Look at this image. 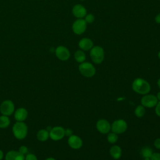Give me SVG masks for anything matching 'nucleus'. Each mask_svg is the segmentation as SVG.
Listing matches in <instances>:
<instances>
[{
  "label": "nucleus",
  "instance_id": "nucleus-1",
  "mask_svg": "<svg viewBox=\"0 0 160 160\" xmlns=\"http://www.w3.org/2000/svg\"><path fill=\"white\" fill-rule=\"evenodd\" d=\"M132 89L139 94H147L151 90V86L149 82L142 79L136 78L134 80L132 84Z\"/></svg>",
  "mask_w": 160,
  "mask_h": 160
},
{
  "label": "nucleus",
  "instance_id": "nucleus-2",
  "mask_svg": "<svg viewBox=\"0 0 160 160\" xmlns=\"http://www.w3.org/2000/svg\"><path fill=\"white\" fill-rule=\"evenodd\" d=\"M12 130L14 137L19 140L24 139L28 134V126L23 122L17 121L15 122Z\"/></svg>",
  "mask_w": 160,
  "mask_h": 160
},
{
  "label": "nucleus",
  "instance_id": "nucleus-3",
  "mask_svg": "<svg viewBox=\"0 0 160 160\" xmlns=\"http://www.w3.org/2000/svg\"><path fill=\"white\" fill-rule=\"evenodd\" d=\"M90 56L92 61L96 64H100L104 60V52L100 46H93L90 49Z\"/></svg>",
  "mask_w": 160,
  "mask_h": 160
},
{
  "label": "nucleus",
  "instance_id": "nucleus-4",
  "mask_svg": "<svg viewBox=\"0 0 160 160\" xmlns=\"http://www.w3.org/2000/svg\"><path fill=\"white\" fill-rule=\"evenodd\" d=\"M79 70L81 74L86 78L92 77L96 73L94 66L89 62H81L79 66Z\"/></svg>",
  "mask_w": 160,
  "mask_h": 160
},
{
  "label": "nucleus",
  "instance_id": "nucleus-5",
  "mask_svg": "<svg viewBox=\"0 0 160 160\" xmlns=\"http://www.w3.org/2000/svg\"><path fill=\"white\" fill-rule=\"evenodd\" d=\"M0 112L2 115L9 116L14 112V104L11 100H5L0 106Z\"/></svg>",
  "mask_w": 160,
  "mask_h": 160
},
{
  "label": "nucleus",
  "instance_id": "nucleus-6",
  "mask_svg": "<svg viewBox=\"0 0 160 160\" xmlns=\"http://www.w3.org/2000/svg\"><path fill=\"white\" fill-rule=\"evenodd\" d=\"M127 128V123L123 119H118L114 121L111 126L112 131L117 134L124 132L126 131Z\"/></svg>",
  "mask_w": 160,
  "mask_h": 160
},
{
  "label": "nucleus",
  "instance_id": "nucleus-7",
  "mask_svg": "<svg viewBox=\"0 0 160 160\" xmlns=\"http://www.w3.org/2000/svg\"><path fill=\"white\" fill-rule=\"evenodd\" d=\"M49 132V138L54 141H59L65 136V129L61 126L53 127Z\"/></svg>",
  "mask_w": 160,
  "mask_h": 160
},
{
  "label": "nucleus",
  "instance_id": "nucleus-8",
  "mask_svg": "<svg viewBox=\"0 0 160 160\" xmlns=\"http://www.w3.org/2000/svg\"><path fill=\"white\" fill-rule=\"evenodd\" d=\"M86 22L84 19H78L76 20L72 24V31L76 34H81L84 33L86 29Z\"/></svg>",
  "mask_w": 160,
  "mask_h": 160
},
{
  "label": "nucleus",
  "instance_id": "nucleus-9",
  "mask_svg": "<svg viewBox=\"0 0 160 160\" xmlns=\"http://www.w3.org/2000/svg\"><path fill=\"white\" fill-rule=\"evenodd\" d=\"M142 106L146 108H152L156 106L158 103V98L154 95L145 94L141 100Z\"/></svg>",
  "mask_w": 160,
  "mask_h": 160
},
{
  "label": "nucleus",
  "instance_id": "nucleus-10",
  "mask_svg": "<svg viewBox=\"0 0 160 160\" xmlns=\"http://www.w3.org/2000/svg\"><path fill=\"white\" fill-rule=\"evenodd\" d=\"M56 57L61 61H66L70 57V52L68 48L64 46H59L55 50Z\"/></svg>",
  "mask_w": 160,
  "mask_h": 160
},
{
  "label": "nucleus",
  "instance_id": "nucleus-11",
  "mask_svg": "<svg viewBox=\"0 0 160 160\" xmlns=\"http://www.w3.org/2000/svg\"><path fill=\"white\" fill-rule=\"evenodd\" d=\"M96 128L98 131L102 134H107L111 129L109 122L106 119H99L96 122Z\"/></svg>",
  "mask_w": 160,
  "mask_h": 160
},
{
  "label": "nucleus",
  "instance_id": "nucleus-12",
  "mask_svg": "<svg viewBox=\"0 0 160 160\" xmlns=\"http://www.w3.org/2000/svg\"><path fill=\"white\" fill-rule=\"evenodd\" d=\"M69 146L74 149H78L82 146V141L79 136L76 135H71L68 140Z\"/></svg>",
  "mask_w": 160,
  "mask_h": 160
},
{
  "label": "nucleus",
  "instance_id": "nucleus-13",
  "mask_svg": "<svg viewBox=\"0 0 160 160\" xmlns=\"http://www.w3.org/2000/svg\"><path fill=\"white\" fill-rule=\"evenodd\" d=\"M72 12L73 15L79 19H82L85 17L87 14L86 8L81 4H76L73 6L72 9Z\"/></svg>",
  "mask_w": 160,
  "mask_h": 160
},
{
  "label": "nucleus",
  "instance_id": "nucleus-14",
  "mask_svg": "<svg viewBox=\"0 0 160 160\" xmlns=\"http://www.w3.org/2000/svg\"><path fill=\"white\" fill-rule=\"evenodd\" d=\"M5 160H25V156L18 151L12 150L6 153Z\"/></svg>",
  "mask_w": 160,
  "mask_h": 160
},
{
  "label": "nucleus",
  "instance_id": "nucleus-15",
  "mask_svg": "<svg viewBox=\"0 0 160 160\" xmlns=\"http://www.w3.org/2000/svg\"><path fill=\"white\" fill-rule=\"evenodd\" d=\"M28 115V111L24 108L17 109L14 112V118L17 121L23 122L26 119Z\"/></svg>",
  "mask_w": 160,
  "mask_h": 160
},
{
  "label": "nucleus",
  "instance_id": "nucleus-16",
  "mask_svg": "<svg viewBox=\"0 0 160 160\" xmlns=\"http://www.w3.org/2000/svg\"><path fill=\"white\" fill-rule=\"evenodd\" d=\"M79 47L83 51L90 50L93 47V42L89 38H82L79 42Z\"/></svg>",
  "mask_w": 160,
  "mask_h": 160
},
{
  "label": "nucleus",
  "instance_id": "nucleus-17",
  "mask_svg": "<svg viewBox=\"0 0 160 160\" xmlns=\"http://www.w3.org/2000/svg\"><path fill=\"white\" fill-rule=\"evenodd\" d=\"M110 154L112 158L115 159H118L121 158L122 155V150L121 148L117 145L113 146L111 148L109 151Z\"/></svg>",
  "mask_w": 160,
  "mask_h": 160
},
{
  "label": "nucleus",
  "instance_id": "nucleus-18",
  "mask_svg": "<svg viewBox=\"0 0 160 160\" xmlns=\"http://www.w3.org/2000/svg\"><path fill=\"white\" fill-rule=\"evenodd\" d=\"M49 138V132L47 129H41L37 133V138L40 141H45Z\"/></svg>",
  "mask_w": 160,
  "mask_h": 160
},
{
  "label": "nucleus",
  "instance_id": "nucleus-19",
  "mask_svg": "<svg viewBox=\"0 0 160 160\" xmlns=\"http://www.w3.org/2000/svg\"><path fill=\"white\" fill-rule=\"evenodd\" d=\"M74 58L78 62H83L86 59V54L82 50H78L74 53Z\"/></svg>",
  "mask_w": 160,
  "mask_h": 160
},
{
  "label": "nucleus",
  "instance_id": "nucleus-20",
  "mask_svg": "<svg viewBox=\"0 0 160 160\" xmlns=\"http://www.w3.org/2000/svg\"><path fill=\"white\" fill-rule=\"evenodd\" d=\"M10 124V119L7 116L2 115L0 116V128L4 129Z\"/></svg>",
  "mask_w": 160,
  "mask_h": 160
},
{
  "label": "nucleus",
  "instance_id": "nucleus-21",
  "mask_svg": "<svg viewBox=\"0 0 160 160\" xmlns=\"http://www.w3.org/2000/svg\"><path fill=\"white\" fill-rule=\"evenodd\" d=\"M152 153V150L149 147H144L141 151V154L144 158H150Z\"/></svg>",
  "mask_w": 160,
  "mask_h": 160
},
{
  "label": "nucleus",
  "instance_id": "nucleus-22",
  "mask_svg": "<svg viewBox=\"0 0 160 160\" xmlns=\"http://www.w3.org/2000/svg\"><path fill=\"white\" fill-rule=\"evenodd\" d=\"M134 113H135V115L138 118L142 117L145 114V109H144V106H142V105L137 106L136 108L135 109Z\"/></svg>",
  "mask_w": 160,
  "mask_h": 160
},
{
  "label": "nucleus",
  "instance_id": "nucleus-23",
  "mask_svg": "<svg viewBox=\"0 0 160 160\" xmlns=\"http://www.w3.org/2000/svg\"><path fill=\"white\" fill-rule=\"evenodd\" d=\"M107 139H108V141L109 143L114 144V143L116 142V141H118V137L117 134L112 132H110V133L108 134Z\"/></svg>",
  "mask_w": 160,
  "mask_h": 160
},
{
  "label": "nucleus",
  "instance_id": "nucleus-24",
  "mask_svg": "<svg viewBox=\"0 0 160 160\" xmlns=\"http://www.w3.org/2000/svg\"><path fill=\"white\" fill-rule=\"evenodd\" d=\"M84 20L88 23H91L94 21V16L92 14H86V16H85V19Z\"/></svg>",
  "mask_w": 160,
  "mask_h": 160
},
{
  "label": "nucleus",
  "instance_id": "nucleus-25",
  "mask_svg": "<svg viewBox=\"0 0 160 160\" xmlns=\"http://www.w3.org/2000/svg\"><path fill=\"white\" fill-rule=\"evenodd\" d=\"M25 160H38V158L34 154L29 153L26 156Z\"/></svg>",
  "mask_w": 160,
  "mask_h": 160
},
{
  "label": "nucleus",
  "instance_id": "nucleus-26",
  "mask_svg": "<svg viewBox=\"0 0 160 160\" xmlns=\"http://www.w3.org/2000/svg\"><path fill=\"white\" fill-rule=\"evenodd\" d=\"M151 160H160V153L154 152L150 157Z\"/></svg>",
  "mask_w": 160,
  "mask_h": 160
},
{
  "label": "nucleus",
  "instance_id": "nucleus-27",
  "mask_svg": "<svg viewBox=\"0 0 160 160\" xmlns=\"http://www.w3.org/2000/svg\"><path fill=\"white\" fill-rule=\"evenodd\" d=\"M18 151H19L21 154H22L24 155V154H26L28 153V148H27L26 146H21L19 148Z\"/></svg>",
  "mask_w": 160,
  "mask_h": 160
},
{
  "label": "nucleus",
  "instance_id": "nucleus-28",
  "mask_svg": "<svg viewBox=\"0 0 160 160\" xmlns=\"http://www.w3.org/2000/svg\"><path fill=\"white\" fill-rule=\"evenodd\" d=\"M155 112L156 114L160 117V101L158 102L157 104L156 105V108H155Z\"/></svg>",
  "mask_w": 160,
  "mask_h": 160
},
{
  "label": "nucleus",
  "instance_id": "nucleus-29",
  "mask_svg": "<svg viewBox=\"0 0 160 160\" xmlns=\"http://www.w3.org/2000/svg\"><path fill=\"white\" fill-rule=\"evenodd\" d=\"M154 146H155L156 148H157L158 149H160V138L156 139L154 141Z\"/></svg>",
  "mask_w": 160,
  "mask_h": 160
},
{
  "label": "nucleus",
  "instance_id": "nucleus-30",
  "mask_svg": "<svg viewBox=\"0 0 160 160\" xmlns=\"http://www.w3.org/2000/svg\"><path fill=\"white\" fill-rule=\"evenodd\" d=\"M155 21L156 23L160 24V13H159L156 17H155Z\"/></svg>",
  "mask_w": 160,
  "mask_h": 160
},
{
  "label": "nucleus",
  "instance_id": "nucleus-31",
  "mask_svg": "<svg viewBox=\"0 0 160 160\" xmlns=\"http://www.w3.org/2000/svg\"><path fill=\"white\" fill-rule=\"evenodd\" d=\"M4 157V153L0 149V160H2Z\"/></svg>",
  "mask_w": 160,
  "mask_h": 160
},
{
  "label": "nucleus",
  "instance_id": "nucleus-32",
  "mask_svg": "<svg viewBox=\"0 0 160 160\" xmlns=\"http://www.w3.org/2000/svg\"><path fill=\"white\" fill-rule=\"evenodd\" d=\"M156 97H157V98H158V100H159V101H160V92H158Z\"/></svg>",
  "mask_w": 160,
  "mask_h": 160
},
{
  "label": "nucleus",
  "instance_id": "nucleus-33",
  "mask_svg": "<svg viewBox=\"0 0 160 160\" xmlns=\"http://www.w3.org/2000/svg\"><path fill=\"white\" fill-rule=\"evenodd\" d=\"M45 160H56L54 158H48L47 159H46Z\"/></svg>",
  "mask_w": 160,
  "mask_h": 160
},
{
  "label": "nucleus",
  "instance_id": "nucleus-34",
  "mask_svg": "<svg viewBox=\"0 0 160 160\" xmlns=\"http://www.w3.org/2000/svg\"><path fill=\"white\" fill-rule=\"evenodd\" d=\"M158 86H159V88L160 89V78L158 81Z\"/></svg>",
  "mask_w": 160,
  "mask_h": 160
},
{
  "label": "nucleus",
  "instance_id": "nucleus-35",
  "mask_svg": "<svg viewBox=\"0 0 160 160\" xmlns=\"http://www.w3.org/2000/svg\"><path fill=\"white\" fill-rule=\"evenodd\" d=\"M144 160H151V159H150V158H144Z\"/></svg>",
  "mask_w": 160,
  "mask_h": 160
},
{
  "label": "nucleus",
  "instance_id": "nucleus-36",
  "mask_svg": "<svg viewBox=\"0 0 160 160\" xmlns=\"http://www.w3.org/2000/svg\"><path fill=\"white\" fill-rule=\"evenodd\" d=\"M158 58L160 59V51L158 52Z\"/></svg>",
  "mask_w": 160,
  "mask_h": 160
},
{
  "label": "nucleus",
  "instance_id": "nucleus-37",
  "mask_svg": "<svg viewBox=\"0 0 160 160\" xmlns=\"http://www.w3.org/2000/svg\"><path fill=\"white\" fill-rule=\"evenodd\" d=\"M80 1H84V0H80Z\"/></svg>",
  "mask_w": 160,
  "mask_h": 160
}]
</instances>
